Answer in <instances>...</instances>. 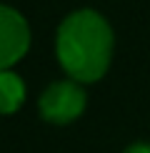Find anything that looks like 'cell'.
<instances>
[{
	"mask_svg": "<svg viewBox=\"0 0 150 153\" xmlns=\"http://www.w3.org/2000/svg\"><path fill=\"white\" fill-rule=\"evenodd\" d=\"M115 35L110 23L93 8H80L60 23L55 35V55L68 78L78 83H98L108 73Z\"/></svg>",
	"mask_w": 150,
	"mask_h": 153,
	"instance_id": "6da1fadb",
	"label": "cell"
},
{
	"mask_svg": "<svg viewBox=\"0 0 150 153\" xmlns=\"http://www.w3.org/2000/svg\"><path fill=\"white\" fill-rule=\"evenodd\" d=\"M123 153H150V143L148 141H135V143H130Z\"/></svg>",
	"mask_w": 150,
	"mask_h": 153,
	"instance_id": "5b68a950",
	"label": "cell"
},
{
	"mask_svg": "<svg viewBox=\"0 0 150 153\" xmlns=\"http://www.w3.org/2000/svg\"><path fill=\"white\" fill-rule=\"evenodd\" d=\"M30 48V25L10 5L0 3V71H10Z\"/></svg>",
	"mask_w": 150,
	"mask_h": 153,
	"instance_id": "3957f363",
	"label": "cell"
},
{
	"mask_svg": "<svg viewBox=\"0 0 150 153\" xmlns=\"http://www.w3.org/2000/svg\"><path fill=\"white\" fill-rule=\"evenodd\" d=\"M25 100V83L18 73L0 71V116H10Z\"/></svg>",
	"mask_w": 150,
	"mask_h": 153,
	"instance_id": "277c9868",
	"label": "cell"
},
{
	"mask_svg": "<svg viewBox=\"0 0 150 153\" xmlns=\"http://www.w3.org/2000/svg\"><path fill=\"white\" fill-rule=\"evenodd\" d=\"M85 105H88V93L83 83L73 78L50 83L38 100V111H40L43 120L55 126H68L78 120L85 113Z\"/></svg>",
	"mask_w": 150,
	"mask_h": 153,
	"instance_id": "7a4b0ae2",
	"label": "cell"
}]
</instances>
